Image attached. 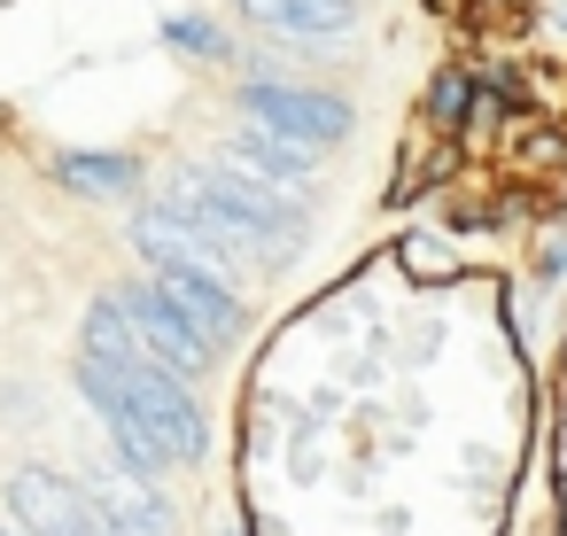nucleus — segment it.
Here are the masks:
<instances>
[{
	"mask_svg": "<svg viewBox=\"0 0 567 536\" xmlns=\"http://www.w3.org/2000/svg\"><path fill=\"white\" fill-rule=\"evenodd\" d=\"M164 40H172V48H187V55H203V63H218V55H226V32H218L210 17H172V24H164Z\"/></svg>",
	"mask_w": 567,
	"mask_h": 536,
	"instance_id": "obj_11",
	"label": "nucleus"
},
{
	"mask_svg": "<svg viewBox=\"0 0 567 536\" xmlns=\"http://www.w3.org/2000/svg\"><path fill=\"white\" fill-rule=\"evenodd\" d=\"M241 17L272 24L280 40H334L358 17V0H241Z\"/></svg>",
	"mask_w": 567,
	"mask_h": 536,
	"instance_id": "obj_9",
	"label": "nucleus"
},
{
	"mask_svg": "<svg viewBox=\"0 0 567 536\" xmlns=\"http://www.w3.org/2000/svg\"><path fill=\"white\" fill-rule=\"evenodd\" d=\"M234 102H241L249 125H265V133H280V141H303V148H342L350 125H358L342 94H327V86H288V79H249V86H234Z\"/></svg>",
	"mask_w": 567,
	"mask_h": 536,
	"instance_id": "obj_2",
	"label": "nucleus"
},
{
	"mask_svg": "<svg viewBox=\"0 0 567 536\" xmlns=\"http://www.w3.org/2000/svg\"><path fill=\"white\" fill-rule=\"evenodd\" d=\"M55 187L86 195V203H117L141 187V156H117V148H63L55 156Z\"/></svg>",
	"mask_w": 567,
	"mask_h": 536,
	"instance_id": "obj_7",
	"label": "nucleus"
},
{
	"mask_svg": "<svg viewBox=\"0 0 567 536\" xmlns=\"http://www.w3.org/2000/svg\"><path fill=\"white\" fill-rule=\"evenodd\" d=\"M117 303H125V319H133V334L148 342V358L156 365H172V373H187V381H203L210 365H218V342L164 296V280L148 272V280H125V288H110Z\"/></svg>",
	"mask_w": 567,
	"mask_h": 536,
	"instance_id": "obj_3",
	"label": "nucleus"
},
{
	"mask_svg": "<svg viewBox=\"0 0 567 536\" xmlns=\"http://www.w3.org/2000/svg\"><path fill=\"white\" fill-rule=\"evenodd\" d=\"M9 505H17V520H24L32 536H117V520L102 513V497H94L86 482L55 474V466H17Z\"/></svg>",
	"mask_w": 567,
	"mask_h": 536,
	"instance_id": "obj_4",
	"label": "nucleus"
},
{
	"mask_svg": "<svg viewBox=\"0 0 567 536\" xmlns=\"http://www.w3.org/2000/svg\"><path fill=\"white\" fill-rule=\"evenodd\" d=\"M156 280H164V296H172V303H179L218 350L241 334V296H234L226 280H210V272H156Z\"/></svg>",
	"mask_w": 567,
	"mask_h": 536,
	"instance_id": "obj_8",
	"label": "nucleus"
},
{
	"mask_svg": "<svg viewBox=\"0 0 567 536\" xmlns=\"http://www.w3.org/2000/svg\"><path fill=\"white\" fill-rule=\"evenodd\" d=\"M172 210H187L203 234H218L249 265L296 257L303 234H311V218H303V203L288 187H272V179H257V172H241L226 156L218 164H179L172 172Z\"/></svg>",
	"mask_w": 567,
	"mask_h": 536,
	"instance_id": "obj_1",
	"label": "nucleus"
},
{
	"mask_svg": "<svg viewBox=\"0 0 567 536\" xmlns=\"http://www.w3.org/2000/svg\"><path fill=\"white\" fill-rule=\"evenodd\" d=\"M466 110H474V79H466V71H443L435 94H427V117H435V125H458Z\"/></svg>",
	"mask_w": 567,
	"mask_h": 536,
	"instance_id": "obj_12",
	"label": "nucleus"
},
{
	"mask_svg": "<svg viewBox=\"0 0 567 536\" xmlns=\"http://www.w3.org/2000/svg\"><path fill=\"white\" fill-rule=\"evenodd\" d=\"M435 9H443V17H466V0H435Z\"/></svg>",
	"mask_w": 567,
	"mask_h": 536,
	"instance_id": "obj_13",
	"label": "nucleus"
},
{
	"mask_svg": "<svg viewBox=\"0 0 567 536\" xmlns=\"http://www.w3.org/2000/svg\"><path fill=\"white\" fill-rule=\"evenodd\" d=\"M94 497H102V513L117 520V536H164V520H172L164 497L148 489V474H133V466H125V474H102Z\"/></svg>",
	"mask_w": 567,
	"mask_h": 536,
	"instance_id": "obj_10",
	"label": "nucleus"
},
{
	"mask_svg": "<svg viewBox=\"0 0 567 536\" xmlns=\"http://www.w3.org/2000/svg\"><path fill=\"white\" fill-rule=\"evenodd\" d=\"M133 249L148 257V272H210V280H241V257L218 241V234H203L187 210H172V203H156V210H141L133 218Z\"/></svg>",
	"mask_w": 567,
	"mask_h": 536,
	"instance_id": "obj_5",
	"label": "nucleus"
},
{
	"mask_svg": "<svg viewBox=\"0 0 567 536\" xmlns=\"http://www.w3.org/2000/svg\"><path fill=\"white\" fill-rule=\"evenodd\" d=\"M226 164H241V172H257V179H272V187H303L311 172H319V148H303V141H280V133H265V125H249L241 141H226Z\"/></svg>",
	"mask_w": 567,
	"mask_h": 536,
	"instance_id": "obj_6",
	"label": "nucleus"
}]
</instances>
